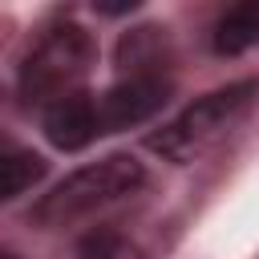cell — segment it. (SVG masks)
Returning a JSON list of instances; mask_svg holds the SVG:
<instances>
[{
  "instance_id": "obj_3",
  "label": "cell",
  "mask_w": 259,
  "mask_h": 259,
  "mask_svg": "<svg viewBox=\"0 0 259 259\" xmlns=\"http://www.w3.org/2000/svg\"><path fill=\"white\" fill-rule=\"evenodd\" d=\"M93 61H97V45H93V36L77 20L53 24L28 49V57L20 61V69H16V97L24 105L49 109L61 97L81 89V81L93 69Z\"/></svg>"
},
{
  "instance_id": "obj_7",
  "label": "cell",
  "mask_w": 259,
  "mask_h": 259,
  "mask_svg": "<svg viewBox=\"0 0 259 259\" xmlns=\"http://www.w3.org/2000/svg\"><path fill=\"white\" fill-rule=\"evenodd\" d=\"M162 57H166V28L146 24V28H134V32H125L117 40V69L125 77H154V73H162L158 69Z\"/></svg>"
},
{
  "instance_id": "obj_10",
  "label": "cell",
  "mask_w": 259,
  "mask_h": 259,
  "mask_svg": "<svg viewBox=\"0 0 259 259\" xmlns=\"http://www.w3.org/2000/svg\"><path fill=\"white\" fill-rule=\"evenodd\" d=\"M4 259H20V255H12V251H4Z\"/></svg>"
},
{
  "instance_id": "obj_2",
  "label": "cell",
  "mask_w": 259,
  "mask_h": 259,
  "mask_svg": "<svg viewBox=\"0 0 259 259\" xmlns=\"http://www.w3.org/2000/svg\"><path fill=\"white\" fill-rule=\"evenodd\" d=\"M146 186V166L134 158V154H109L101 162H89L81 170H73L69 178H61L49 194H40L28 210V223L45 227V231H57V227H69L109 202H121L130 194H138Z\"/></svg>"
},
{
  "instance_id": "obj_6",
  "label": "cell",
  "mask_w": 259,
  "mask_h": 259,
  "mask_svg": "<svg viewBox=\"0 0 259 259\" xmlns=\"http://www.w3.org/2000/svg\"><path fill=\"white\" fill-rule=\"evenodd\" d=\"M255 45H259V0L231 4L210 28V49L219 57H239Z\"/></svg>"
},
{
  "instance_id": "obj_4",
  "label": "cell",
  "mask_w": 259,
  "mask_h": 259,
  "mask_svg": "<svg viewBox=\"0 0 259 259\" xmlns=\"http://www.w3.org/2000/svg\"><path fill=\"white\" fill-rule=\"evenodd\" d=\"M170 93H174V85L162 73H154V77H121L113 89H105L97 97L101 134H117V130H130V125L150 121L170 101Z\"/></svg>"
},
{
  "instance_id": "obj_1",
  "label": "cell",
  "mask_w": 259,
  "mask_h": 259,
  "mask_svg": "<svg viewBox=\"0 0 259 259\" xmlns=\"http://www.w3.org/2000/svg\"><path fill=\"white\" fill-rule=\"evenodd\" d=\"M259 105V77L231 81L198 101H190L174 121H166L158 134H150V150L162 154L174 166L198 162L206 150H214L251 109Z\"/></svg>"
},
{
  "instance_id": "obj_5",
  "label": "cell",
  "mask_w": 259,
  "mask_h": 259,
  "mask_svg": "<svg viewBox=\"0 0 259 259\" xmlns=\"http://www.w3.org/2000/svg\"><path fill=\"white\" fill-rule=\"evenodd\" d=\"M45 138L57 150H85L93 138H101V113H97V97L77 89L69 97H61L57 105L45 109Z\"/></svg>"
},
{
  "instance_id": "obj_8",
  "label": "cell",
  "mask_w": 259,
  "mask_h": 259,
  "mask_svg": "<svg viewBox=\"0 0 259 259\" xmlns=\"http://www.w3.org/2000/svg\"><path fill=\"white\" fill-rule=\"evenodd\" d=\"M49 162L36 154V150H24V146H8L4 158H0V198H20L24 190H32L40 178H45Z\"/></svg>"
},
{
  "instance_id": "obj_9",
  "label": "cell",
  "mask_w": 259,
  "mask_h": 259,
  "mask_svg": "<svg viewBox=\"0 0 259 259\" xmlns=\"http://www.w3.org/2000/svg\"><path fill=\"white\" fill-rule=\"evenodd\" d=\"M77 255H81V259H125V243H121L113 231H93V235L81 239Z\"/></svg>"
}]
</instances>
